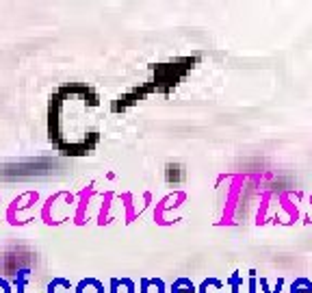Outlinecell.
Returning a JSON list of instances; mask_svg holds the SVG:
<instances>
[{
	"label": "cell",
	"instance_id": "cell-13",
	"mask_svg": "<svg viewBox=\"0 0 312 293\" xmlns=\"http://www.w3.org/2000/svg\"><path fill=\"white\" fill-rule=\"evenodd\" d=\"M117 289H119V278H113L111 280V293H117Z\"/></svg>",
	"mask_w": 312,
	"mask_h": 293
},
{
	"label": "cell",
	"instance_id": "cell-5",
	"mask_svg": "<svg viewBox=\"0 0 312 293\" xmlns=\"http://www.w3.org/2000/svg\"><path fill=\"white\" fill-rule=\"evenodd\" d=\"M291 293H312V282L306 278H297L291 285Z\"/></svg>",
	"mask_w": 312,
	"mask_h": 293
},
{
	"label": "cell",
	"instance_id": "cell-8",
	"mask_svg": "<svg viewBox=\"0 0 312 293\" xmlns=\"http://www.w3.org/2000/svg\"><path fill=\"white\" fill-rule=\"evenodd\" d=\"M119 282L126 287V293H135V282L130 278H119Z\"/></svg>",
	"mask_w": 312,
	"mask_h": 293
},
{
	"label": "cell",
	"instance_id": "cell-2",
	"mask_svg": "<svg viewBox=\"0 0 312 293\" xmlns=\"http://www.w3.org/2000/svg\"><path fill=\"white\" fill-rule=\"evenodd\" d=\"M221 289H224V282H221V280H217V278H206V280L199 285L197 293H221Z\"/></svg>",
	"mask_w": 312,
	"mask_h": 293
},
{
	"label": "cell",
	"instance_id": "cell-9",
	"mask_svg": "<svg viewBox=\"0 0 312 293\" xmlns=\"http://www.w3.org/2000/svg\"><path fill=\"white\" fill-rule=\"evenodd\" d=\"M150 285L159 289V293H165V282H163L161 278H152V280H150Z\"/></svg>",
	"mask_w": 312,
	"mask_h": 293
},
{
	"label": "cell",
	"instance_id": "cell-1",
	"mask_svg": "<svg viewBox=\"0 0 312 293\" xmlns=\"http://www.w3.org/2000/svg\"><path fill=\"white\" fill-rule=\"evenodd\" d=\"M76 293H104L102 282H98L96 278H87V280H80L76 285Z\"/></svg>",
	"mask_w": 312,
	"mask_h": 293
},
{
	"label": "cell",
	"instance_id": "cell-12",
	"mask_svg": "<svg viewBox=\"0 0 312 293\" xmlns=\"http://www.w3.org/2000/svg\"><path fill=\"white\" fill-rule=\"evenodd\" d=\"M148 289H150V280L141 278V293H148Z\"/></svg>",
	"mask_w": 312,
	"mask_h": 293
},
{
	"label": "cell",
	"instance_id": "cell-7",
	"mask_svg": "<svg viewBox=\"0 0 312 293\" xmlns=\"http://www.w3.org/2000/svg\"><path fill=\"white\" fill-rule=\"evenodd\" d=\"M26 278H29V271L22 269V271H17V276H15V289L17 293H24V285H26Z\"/></svg>",
	"mask_w": 312,
	"mask_h": 293
},
{
	"label": "cell",
	"instance_id": "cell-3",
	"mask_svg": "<svg viewBox=\"0 0 312 293\" xmlns=\"http://www.w3.org/2000/svg\"><path fill=\"white\" fill-rule=\"evenodd\" d=\"M195 291H197L195 285L189 278H178L171 285V293H195Z\"/></svg>",
	"mask_w": 312,
	"mask_h": 293
},
{
	"label": "cell",
	"instance_id": "cell-4",
	"mask_svg": "<svg viewBox=\"0 0 312 293\" xmlns=\"http://www.w3.org/2000/svg\"><path fill=\"white\" fill-rule=\"evenodd\" d=\"M70 291H72V285L65 278H54L48 285V293H70Z\"/></svg>",
	"mask_w": 312,
	"mask_h": 293
},
{
	"label": "cell",
	"instance_id": "cell-6",
	"mask_svg": "<svg viewBox=\"0 0 312 293\" xmlns=\"http://www.w3.org/2000/svg\"><path fill=\"white\" fill-rule=\"evenodd\" d=\"M228 285H230L232 293H241V289H243V278H241V274L234 271L232 276H230V280H228Z\"/></svg>",
	"mask_w": 312,
	"mask_h": 293
},
{
	"label": "cell",
	"instance_id": "cell-11",
	"mask_svg": "<svg viewBox=\"0 0 312 293\" xmlns=\"http://www.w3.org/2000/svg\"><path fill=\"white\" fill-rule=\"evenodd\" d=\"M0 293H11V287H9V282L0 278Z\"/></svg>",
	"mask_w": 312,
	"mask_h": 293
},
{
	"label": "cell",
	"instance_id": "cell-10",
	"mask_svg": "<svg viewBox=\"0 0 312 293\" xmlns=\"http://www.w3.org/2000/svg\"><path fill=\"white\" fill-rule=\"evenodd\" d=\"M250 293H256V271H250Z\"/></svg>",
	"mask_w": 312,
	"mask_h": 293
}]
</instances>
